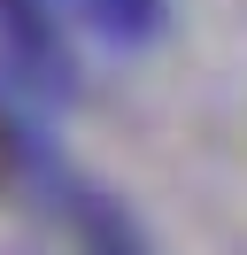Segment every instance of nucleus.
<instances>
[{
	"mask_svg": "<svg viewBox=\"0 0 247 255\" xmlns=\"http://www.w3.org/2000/svg\"><path fill=\"white\" fill-rule=\"evenodd\" d=\"M0 31H8V47L23 54L46 85H70V54H62L54 23H46V0H0Z\"/></svg>",
	"mask_w": 247,
	"mask_h": 255,
	"instance_id": "1",
	"label": "nucleus"
},
{
	"mask_svg": "<svg viewBox=\"0 0 247 255\" xmlns=\"http://www.w3.org/2000/svg\"><path fill=\"white\" fill-rule=\"evenodd\" d=\"M77 255H139V232L131 217H124L116 201H101V193H77Z\"/></svg>",
	"mask_w": 247,
	"mask_h": 255,
	"instance_id": "2",
	"label": "nucleus"
},
{
	"mask_svg": "<svg viewBox=\"0 0 247 255\" xmlns=\"http://www.w3.org/2000/svg\"><path fill=\"white\" fill-rule=\"evenodd\" d=\"M0 178H8V131H0Z\"/></svg>",
	"mask_w": 247,
	"mask_h": 255,
	"instance_id": "3",
	"label": "nucleus"
}]
</instances>
